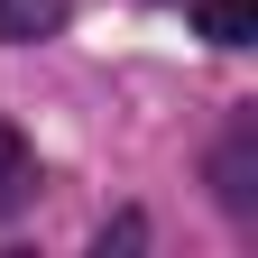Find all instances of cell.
<instances>
[{"mask_svg": "<svg viewBox=\"0 0 258 258\" xmlns=\"http://www.w3.org/2000/svg\"><path fill=\"white\" fill-rule=\"evenodd\" d=\"M64 19H74V0H0V37H10V46H37V37H55Z\"/></svg>", "mask_w": 258, "mask_h": 258, "instance_id": "obj_1", "label": "cell"}, {"mask_svg": "<svg viewBox=\"0 0 258 258\" xmlns=\"http://www.w3.org/2000/svg\"><path fill=\"white\" fill-rule=\"evenodd\" d=\"M194 28L212 46H249L258 37V0H194Z\"/></svg>", "mask_w": 258, "mask_h": 258, "instance_id": "obj_2", "label": "cell"}, {"mask_svg": "<svg viewBox=\"0 0 258 258\" xmlns=\"http://www.w3.org/2000/svg\"><path fill=\"white\" fill-rule=\"evenodd\" d=\"M212 184H221V203H231V212H258V184H249V120L231 129V148L212 157Z\"/></svg>", "mask_w": 258, "mask_h": 258, "instance_id": "obj_3", "label": "cell"}, {"mask_svg": "<svg viewBox=\"0 0 258 258\" xmlns=\"http://www.w3.org/2000/svg\"><path fill=\"white\" fill-rule=\"evenodd\" d=\"M28 184H37V157H28V139L0 120V212H19V203H28Z\"/></svg>", "mask_w": 258, "mask_h": 258, "instance_id": "obj_4", "label": "cell"}]
</instances>
